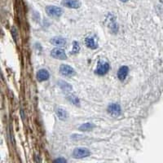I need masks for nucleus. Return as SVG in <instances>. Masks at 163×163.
Listing matches in <instances>:
<instances>
[{
    "mask_svg": "<svg viewBox=\"0 0 163 163\" xmlns=\"http://www.w3.org/2000/svg\"><path fill=\"white\" fill-rule=\"evenodd\" d=\"M60 72L62 75L66 77L73 76L75 74L74 69L71 66H69L68 64H61L60 67Z\"/></svg>",
    "mask_w": 163,
    "mask_h": 163,
    "instance_id": "4",
    "label": "nucleus"
},
{
    "mask_svg": "<svg viewBox=\"0 0 163 163\" xmlns=\"http://www.w3.org/2000/svg\"><path fill=\"white\" fill-rule=\"evenodd\" d=\"M120 1H121V2H124V3H126V2H127L128 0H120Z\"/></svg>",
    "mask_w": 163,
    "mask_h": 163,
    "instance_id": "18",
    "label": "nucleus"
},
{
    "mask_svg": "<svg viewBox=\"0 0 163 163\" xmlns=\"http://www.w3.org/2000/svg\"><path fill=\"white\" fill-rule=\"evenodd\" d=\"M51 42L57 47H63L66 44V41L62 37H55L51 40Z\"/></svg>",
    "mask_w": 163,
    "mask_h": 163,
    "instance_id": "10",
    "label": "nucleus"
},
{
    "mask_svg": "<svg viewBox=\"0 0 163 163\" xmlns=\"http://www.w3.org/2000/svg\"><path fill=\"white\" fill-rule=\"evenodd\" d=\"M59 84H60V87H61L62 89L64 90V91H66V92L72 90L71 85H69V83H67V82H63V81L60 82Z\"/></svg>",
    "mask_w": 163,
    "mask_h": 163,
    "instance_id": "14",
    "label": "nucleus"
},
{
    "mask_svg": "<svg viewBox=\"0 0 163 163\" xmlns=\"http://www.w3.org/2000/svg\"><path fill=\"white\" fill-rule=\"evenodd\" d=\"M50 78L49 72L46 69H40L37 73V79L39 82L46 81Z\"/></svg>",
    "mask_w": 163,
    "mask_h": 163,
    "instance_id": "8",
    "label": "nucleus"
},
{
    "mask_svg": "<svg viewBox=\"0 0 163 163\" xmlns=\"http://www.w3.org/2000/svg\"><path fill=\"white\" fill-rule=\"evenodd\" d=\"M85 44H86V46H87V47H89L91 49H96L97 47L94 38H92L90 37L87 38L85 39Z\"/></svg>",
    "mask_w": 163,
    "mask_h": 163,
    "instance_id": "11",
    "label": "nucleus"
},
{
    "mask_svg": "<svg viewBox=\"0 0 163 163\" xmlns=\"http://www.w3.org/2000/svg\"><path fill=\"white\" fill-rule=\"evenodd\" d=\"M108 112L113 116H118L121 114V106L118 104H112L108 107Z\"/></svg>",
    "mask_w": 163,
    "mask_h": 163,
    "instance_id": "6",
    "label": "nucleus"
},
{
    "mask_svg": "<svg viewBox=\"0 0 163 163\" xmlns=\"http://www.w3.org/2000/svg\"><path fill=\"white\" fill-rule=\"evenodd\" d=\"M95 126L92 123H89V122H87V123L82 124L80 127H79V130L82 131H89L91 130L94 128Z\"/></svg>",
    "mask_w": 163,
    "mask_h": 163,
    "instance_id": "13",
    "label": "nucleus"
},
{
    "mask_svg": "<svg viewBox=\"0 0 163 163\" xmlns=\"http://www.w3.org/2000/svg\"><path fill=\"white\" fill-rule=\"evenodd\" d=\"M46 12H47V15L50 16H53V17L60 16L63 13L61 8L56 7V6H48L46 8Z\"/></svg>",
    "mask_w": 163,
    "mask_h": 163,
    "instance_id": "2",
    "label": "nucleus"
},
{
    "mask_svg": "<svg viewBox=\"0 0 163 163\" xmlns=\"http://www.w3.org/2000/svg\"><path fill=\"white\" fill-rule=\"evenodd\" d=\"M109 64L105 61H100L98 63L97 68L96 69V74H99V75H104L107 74L109 70Z\"/></svg>",
    "mask_w": 163,
    "mask_h": 163,
    "instance_id": "3",
    "label": "nucleus"
},
{
    "mask_svg": "<svg viewBox=\"0 0 163 163\" xmlns=\"http://www.w3.org/2000/svg\"><path fill=\"white\" fill-rule=\"evenodd\" d=\"M129 72V68L127 66H121L118 71V77L121 81L125 80Z\"/></svg>",
    "mask_w": 163,
    "mask_h": 163,
    "instance_id": "9",
    "label": "nucleus"
},
{
    "mask_svg": "<svg viewBox=\"0 0 163 163\" xmlns=\"http://www.w3.org/2000/svg\"><path fill=\"white\" fill-rule=\"evenodd\" d=\"M62 5L69 8H78L80 7V3L78 0H63Z\"/></svg>",
    "mask_w": 163,
    "mask_h": 163,
    "instance_id": "7",
    "label": "nucleus"
},
{
    "mask_svg": "<svg viewBox=\"0 0 163 163\" xmlns=\"http://www.w3.org/2000/svg\"><path fill=\"white\" fill-rule=\"evenodd\" d=\"M68 100H69V101L71 102L72 104H76V105L79 104V100L78 99L77 97L74 96H70L68 97Z\"/></svg>",
    "mask_w": 163,
    "mask_h": 163,
    "instance_id": "16",
    "label": "nucleus"
},
{
    "mask_svg": "<svg viewBox=\"0 0 163 163\" xmlns=\"http://www.w3.org/2000/svg\"><path fill=\"white\" fill-rule=\"evenodd\" d=\"M91 155L89 149L86 148H77L73 152V157L74 158H87Z\"/></svg>",
    "mask_w": 163,
    "mask_h": 163,
    "instance_id": "1",
    "label": "nucleus"
},
{
    "mask_svg": "<svg viewBox=\"0 0 163 163\" xmlns=\"http://www.w3.org/2000/svg\"><path fill=\"white\" fill-rule=\"evenodd\" d=\"M56 116L60 120H65L68 118V114H67V112L63 109H57Z\"/></svg>",
    "mask_w": 163,
    "mask_h": 163,
    "instance_id": "12",
    "label": "nucleus"
},
{
    "mask_svg": "<svg viewBox=\"0 0 163 163\" xmlns=\"http://www.w3.org/2000/svg\"><path fill=\"white\" fill-rule=\"evenodd\" d=\"M79 50H80V46H79V43L76 41H74V46H73V50H72L71 53L73 54H76L78 52H79Z\"/></svg>",
    "mask_w": 163,
    "mask_h": 163,
    "instance_id": "15",
    "label": "nucleus"
},
{
    "mask_svg": "<svg viewBox=\"0 0 163 163\" xmlns=\"http://www.w3.org/2000/svg\"><path fill=\"white\" fill-rule=\"evenodd\" d=\"M51 56L52 57H54L56 59L59 60H65L67 58V56L65 54V52L63 49L57 47V48H54L51 52Z\"/></svg>",
    "mask_w": 163,
    "mask_h": 163,
    "instance_id": "5",
    "label": "nucleus"
},
{
    "mask_svg": "<svg viewBox=\"0 0 163 163\" xmlns=\"http://www.w3.org/2000/svg\"><path fill=\"white\" fill-rule=\"evenodd\" d=\"M53 163H67V161L64 158H56V159L54 161V162Z\"/></svg>",
    "mask_w": 163,
    "mask_h": 163,
    "instance_id": "17",
    "label": "nucleus"
}]
</instances>
